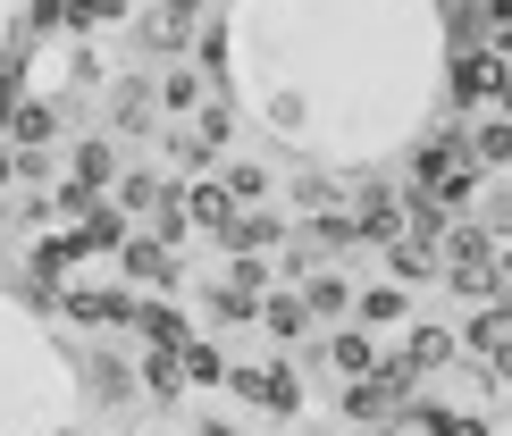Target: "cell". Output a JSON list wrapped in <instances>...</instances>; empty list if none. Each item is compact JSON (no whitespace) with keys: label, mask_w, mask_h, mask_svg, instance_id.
Masks as SVG:
<instances>
[{"label":"cell","mask_w":512,"mask_h":436,"mask_svg":"<svg viewBox=\"0 0 512 436\" xmlns=\"http://www.w3.org/2000/svg\"><path fill=\"white\" fill-rule=\"evenodd\" d=\"M227 193H236L244 210H261V202H269V168H261V160H227Z\"/></svg>","instance_id":"obj_30"},{"label":"cell","mask_w":512,"mask_h":436,"mask_svg":"<svg viewBox=\"0 0 512 436\" xmlns=\"http://www.w3.org/2000/svg\"><path fill=\"white\" fill-rule=\"evenodd\" d=\"M185 378H194V386H219V378H227V361H219V344H202V336L185 344Z\"/></svg>","instance_id":"obj_32"},{"label":"cell","mask_w":512,"mask_h":436,"mask_svg":"<svg viewBox=\"0 0 512 436\" xmlns=\"http://www.w3.org/2000/svg\"><path fill=\"white\" fill-rule=\"evenodd\" d=\"M303 302H311V319H319V327H345L361 294H353L336 269H311V277H303Z\"/></svg>","instance_id":"obj_19"},{"label":"cell","mask_w":512,"mask_h":436,"mask_svg":"<svg viewBox=\"0 0 512 436\" xmlns=\"http://www.w3.org/2000/svg\"><path fill=\"white\" fill-rule=\"evenodd\" d=\"M152 118H160V84L152 76H118L110 84V126L118 135H152Z\"/></svg>","instance_id":"obj_12"},{"label":"cell","mask_w":512,"mask_h":436,"mask_svg":"<svg viewBox=\"0 0 512 436\" xmlns=\"http://www.w3.org/2000/svg\"><path fill=\"white\" fill-rule=\"evenodd\" d=\"M353 319L370 327V336H378V327H412V294H403V286H361Z\"/></svg>","instance_id":"obj_21"},{"label":"cell","mask_w":512,"mask_h":436,"mask_svg":"<svg viewBox=\"0 0 512 436\" xmlns=\"http://www.w3.org/2000/svg\"><path fill=\"white\" fill-rule=\"evenodd\" d=\"M118 17H126V0H68V34H101Z\"/></svg>","instance_id":"obj_31"},{"label":"cell","mask_w":512,"mask_h":436,"mask_svg":"<svg viewBox=\"0 0 512 436\" xmlns=\"http://www.w3.org/2000/svg\"><path fill=\"white\" fill-rule=\"evenodd\" d=\"M68 235H76V252H126V235H135V218H126L118 202H84Z\"/></svg>","instance_id":"obj_14"},{"label":"cell","mask_w":512,"mask_h":436,"mask_svg":"<svg viewBox=\"0 0 512 436\" xmlns=\"http://www.w3.org/2000/svg\"><path fill=\"white\" fill-rule=\"evenodd\" d=\"M59 311H68L76 327H135L143 294H126V286H68V294H59Z\"/></svg>","instance_id":"obj_11"},{"label":"cell","mask_w":512,"mask_h":436,"mask_svg":"<svg viewBox=\"0 0 512 436\" xmlns=\"http://www.w3.org/2000/svg\"><path fill=\"white\" fill-rule=\"evenodd\" d=\"M387 269L403 277V286H412V277H445V252L420 244V235H395V244H387Z\"/></svg>","instance_id":"obj_24"},{"label":"cell","mask_w":512,"mask_h":436,"mask_svg":"<svg viewBox=\"0 0 512 436\" xmlns=\"http://www.w3.org/2000/svg\"><path fill=\"white\" fill-rule=\"evenodd\" d=\"M135 336L143 344H168V353H185V344H194V327H185V311L168 294H143V311H135Z\"/></svg>","instance_id":"obj_18"},{"label":"cell","mask_w":512,"mask_h":436,"mask_svg":"<svg viewBox=\"0 0 512 436\" xmlns=\"http://www.w3.org/2000/svg\"><path fill=\"white\" fill-rule=\"evenodd\" d=\"M0 269H9V252H0Z\"/></svg>","instance_id":"obj_40"},{"label":"cell","mask_w":512,"mask_h":436,"mask_svg":"<svg viewBox=\"0 0 512 436\" xmlns=\"http://www.w3.org/2000/svg\"><path fill=\"white\" fill-rule=\"evenodd\" d=\"M194 436H244V428L227 420V411H210V420H194Z\"/></svg>","instance_id":"obj_37"},{"label":"cell","mask_w":512,"mask_h":436,"mask_svg":"<svg viewBox=\"0 0 512 436\" xmlns=\"http://www.w3.org/2000/svg\"><path fill=\"white\" fill-rule=\"evenodd\" d=\"M51 135H59V109H51V101H17V109H9V143H17V151H42Z\"/></svg>","instance_id":"obj_22"},{"label":"cell","mask_w":512,"mask_h":436,"mask_svg":"<svg viewBox=\"0 0 512 436\" xmlns=\"http://www.w3.org/2000/svg\"><path fill=\"white\" fill-rule=\"evenodd\" d=\"M286 244H294V218H277L269 202H261V210H236V218H227V235H219V252H227V260H236V252H261V260H277Z\"/></svg>","instance_id":"obj_9"},{"label":"cell","mask_w":512,"mask_h":436,"mask_svg":"<svg viewBox=\"0 0 512 436\" xmlns=\"http://www.w3.org/2000/svg\"><path fill=\"white\" fill-rule=\"evenodd\" d=\"M370 436H420V428H412V420H378Z\"/></svg>","instance_id":"obj_39"},{"label":"cell","mask_w":512,"mask_h":436,"mask_svg":"<svg viewBox=\"0 0 512 436\" xmlns=\"http://www.w3.org/2000/svg\"><path fill=\"white\" fill-rule=\"evenodd\" d=\"M227 395L252 403V411H269V420H294L303 411V378H294V353H277L261 369H227Z\"/></svg>","instance_id":"obj_3"},{"label":"cell","mask_w":512,"mask_h":436,"mask_svg":"<svg viewBox=\"0 0 512 436\" xmlns=\"http://www.w3.org/2000/svg\"><path fill=\"white\" fill-rule=\"evenodd\" d=\"M387 361H395V369H412V378H437V369H454V361H462V336H454V327L412 319V327H403V344H395Z\"/></svg>","instance_id":"obj_8"},{"label":"cell","mask_w":512,"mask_h":436,"mask_svg":"<svg viewBox=\"0 0 512 436\" xmlns=\"http://www.w3.org/2000/svg\"><path fill=\"white\" fill-rule=\"evenodd\" d=\"M269 269L277 260H261V252H236L219 269V286L202 294V311L219 319V327H261V302H269Z\"/></svg>","instance_id":"obj_1"},{"label":"cell","mask_w":512,"mask_h":436,"mask_svg":"<svg viewBox=\"0 0 512 436\" xmlns=\"http://www.w3.org/2000/svg\"><path fill=\"white\" fill-rule=\"evenodd\" d=\"M168 193H177V177H160V168H126V177H118V193H110V202H118L126 218H135V227H152V218H160V202H168Z\"/></svg>","instance_id":"obj_15"},{"label":"cell","mask_w":512,"mask_h":436,"mask_svg":"<svg viewBox=\"0 0 512 436\" xmlns=\"http://www.w3.org/2000/svg\"><path fill=\"white\" fill-rule=\"evenodd\" d=\"M210 93H219V84H210L202 68H168V76H160V109H177V118H194Z\"/></svg>","instance_id":"obj_23"},{"label":"cell","mask_w":512,"mask_h":436,"mask_svg":"<svg viewBox=\"0 0 512 436\" xmlns=\"http://www.w3.org/2000/svg\"><path fill=\"white\" fill-rule=\"evenodd\" d=\"M479 218H487V235H496V244H512V185H496L479 202Z\"/></svg>","instance_id":"obj_34"},{"label":"cell","mask_w":512,"mask_h":436,"mask_svg":"<svg viewBox=\"0 0 512 436\" xmlns=\"http://www.w3.org/2000/svg\"><path fill=\"white\" fill-rule=\"evenodd\" d=\"M294 202L303 210H336V177L328 168H303V177H294Z\"/></svg>","instance_id":"obj_33"},{"label":"cell","mask_w":512,"mask_h":436,"mask_svg":"<svg viewBox=\"0 0 512 436\" xmlns=\"http://www.w3.org/2000/svg\"><path fill=\"white\" fill-rule=\"evenodd\" d=\"M462 135H471V160L487 168V177H504V168H512V118H504V109H479Z\"/></svg>","instance_id":"obj_16"},{"label":"cell","mask_w":512,"mask_h":436,"mask_svg":"<svg viewBox=\"0 0 512 436\" xmlns=\"http://www.w3.org/2000/svg\"><path fill=\"white\" fill-rule=\"evenodd\" d=\"M261 336H269V344H286V353L319 344V319H311L303 286H269V302H261Z\"/></svg>","instance_id":"obj_10"},{"label":"cell","mask_w":512,"mask_h":436,"mask_svg":"<svg viewBox=\"0 0 512 436\" xmlns=\"http://www.w3.org/2000/svg\"><path fill=\"white\" fill-rule=\"evenodd\" d=\"M403 227H412V193H403V185H353V235H361V244H395V235Z\"/></svg>","instance_id":"obj_5"},{"label":"cell","mask_w":512,"mask_h":436,"mask_svg":"<svg viewBox=\"0 0 512 436\" xmlns=\"http://www.w3.org/2000/svg\"><path fill=\"white\" fill-rule=\"evenodd\" d=\"M143 386V369H126V361H110V353H93V395L101 403H126Z\"/></svg>","instance_id":"obj_28"},{"label":"cell","mask_w":512,"mask_h":436,"mask_svg":"<svg viewBox=\"0 0 512 436\" xmlns=\"http://www.w3.org/2000/svg\"><path fill=\"white\" fill-rule=\"evenodd\" d=\"M118 269H126V286L135 294H177L185 286V260H177V244H160V235H126V252H118Z\"/></svg>","instance_id":"obj_4"},{"label":"cell","mask_w":512,"mask_h":436,"mask_svg":"<svg viewBox=\"0 0 512 436\" xmlns=\"http://www.w3.org/2000/svg\"><path fill=\"white\" fill-rule=\"evenodd\" d=\"M118 177H126V168H118V143H110V135H93V143L68 151V185H84V193H101V202H110Z\"/></svg>","instance_id":"obj_13"},{"label":"cell","mask_w":512,"mask_h":436,"mask_svg":"<svg viewBox=\"0 0 512 436\" xmlns=\"http://www.w3.org/2000/svg\"><path fill=\"white\" fill-rule=\"evenodd\" d=\"M152 9H168V17H185V26H202V9H210V0H152Z\"/></svg>","instance_id":"obj_36"},{"label":"cell","mask_w":512,"mask_h":436,"mask_svg":"<svg viewBox=\"0 0 512 436\" xmlns=\"http://www.w3.org/2000/svg\"><path fill=\"white\" fill-rule=\"evenodd\" d=\"M194 34H202V26H185V17H168V9H152V17H143V51H160V59H177Z\"/></svg>","instance_id":"obj_26"},{"label":"cell","mask_w":512,"mask_h":436,"mask_svg":"<svg viewBox=\"0 0 512 436\" xmlns=\"http://www.w3.org/2000/svg\"><path fill=\"white\" fill-rule=\"evenodd\" d=\"M185 210H194L202 235H227V218H236L244 202L227 193V177H185Z\"/></svg>","instance_id":"obj_17"},{"label":"cell","mask_w":512,"mask_h":436,"mask_svg":"<svg viewBox=\"0 0 512 436\" xmlns=\"http://www.w3.org/2000/svg\"><path fill=\"white\" fill-rule=\"evenodd\" d=\"M496 84H504V51H454V68H445V101H454L462 118H479V109H496Z\"/></svg>","instance_id":"obj_6"},{"label":"cell","mask_w":512,"mask_h":436,"mask_svg":"<svg viewBox=\"0 0 512 436\" xmlns=\"http://www.w3.org/2000/svg\"><path fill=\"white\" fill-rule=\"evenodd\" d=\"M160 151H168V160H177V177H202V168H210V160H219V151H210V143L194 135V126H177V135H168Z\"/></svg>","instance_id":"obj_29"},{"label":"cell","mask_w":512,"mask_h":436,"mask_svg":"<svg viewBox=\"0 0 512 436\" xmlns=\"http://www.w3.org/2000/svg\"><path fill=\"white\" fill-rule=\"evenodd\" d=\"M303 361H328L345 386H353V378H370V369H387V353L370 344V327H361V319H345V327H328L319 344H303Z\"/></svg>","instance_id":"obj_7"},{"label":"cell","mask_w":512,"mask_h":436,"mask_svg":"<svg viewBox=\"0 0 512 436\" xmlns=\"http://www.w3.org/2000/svg\"><path fill=\"white\" fill-rule=\"evenodd\" d=\"M194 135H202L210 151H219V143H236V101H227V93H210V101L194 109Z\"/></svg>","instance_id":"obj_27"},{"label":"cell","mask_w":512,"mask_h":436,"mask_svg":"<svg viewBox=\"0 0 512 436\" xmlns=\"http://www.w3.org/2000/svg\"><path fill=\"white\" fill-rule=\"evenodd\" d=\"M487 378H496V386H512V336H504V353L487 361Z\"/></svg>","instance_id":"obj_38"},{"label":"cell","mask_w":512,"mask_h":436,"mask_svg":"<svg viewBox=\"0 0 512 436\" xmlns=\"http://www.w3.org/2000/svg\"><path fill=\"white\" fill-rule=\"evenodd\" d=\"M177 386H194V378H185V353H168V344H152V353H143V395H177Z\"/></svg>","instance_id":"obj_25"},{"label":"cell","mask_w":512,"mask_h":436,"mask_svg":"<svg viewBox=\"0 0 512 436\" xmlns=\"http://www.w3.org/2000/svg\"><path fill=\"white\" fill-rule=\"evenodd\" d=\"M487 311H496V319H504V327H512V269H504V277H496V294H487Z\"/></svg>","instance_id":"obj_35"},{"label":"cell","mask_w":512,"mask_h":436,"mask_svg":"<svg viewBox=\"0 0 512 436\" xmlns=\"http://www.w3.org/2000/svg\"><path fill=\"white\" fill-rule=\"evenodd\" d=\"M412 386H420L412 369H395V361H387V369H370V378H353L345 395H336V411H345L353 428H378V420H403V411H412Z\"/></svg>","instance_id":"obj_2"},{"label":"cell","mask_w":512,"mask_h":436,"mask_svg":"<svg viewBox=\"0 0 512 436\" xmlns=\"http://www.w3.org/2000/svg\"><path fill=\"white\" fill-rule=\"evenodd\" d=\"M403 420H412L420 436H496V428L479 420V411H454V403H412Z\"/></svg>","instance_id":"obj_20"}]
</instances>
